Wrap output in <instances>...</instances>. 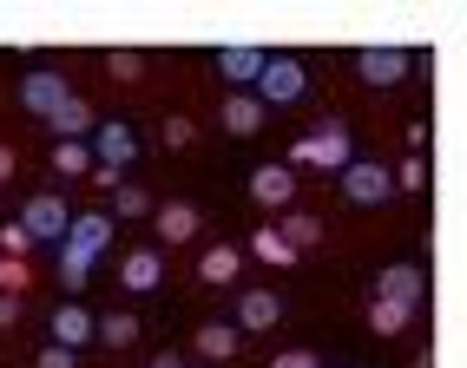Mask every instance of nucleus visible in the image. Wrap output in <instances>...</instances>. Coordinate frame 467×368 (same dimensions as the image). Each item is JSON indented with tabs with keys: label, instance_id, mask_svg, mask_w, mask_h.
I'll list each match as a JSON object with an SVG mask.
<instances>
[{
	"label": "nucleus",
	"instance_id": "obj_1",
	"mask_svg": "<svg viewBox=\"0 0 467 368\" xmlns=\"http://www.w3.org/2000/svg\"><path fill=\"white\" fill-rule=\"evenodd\" d=\"M112 250V210H86V218H73L67 243H59V283L67 290H86L92 263H99Z\"/></svg>",
	"mask_w": 467,
	"mask_h": 368
},
{
	"label": "nucleus",
	"instance_id": "obj_2",
	"mask_svg": "<svg viewBox=\"0 0 467 368\" xmlns=\"http://www.w3.org/2000/svg\"><path fill=\"white\" fill-rule=\"evenodd\" d=\"M303 92H309L303 59H290V53H270V59H264V79H257V99H264V106H296Z\"/></svg>",
	"mask_w": 467,
	"mask_h": 368
},
{
	"label": "nucleus",
	"instance_id": "obj_3",
	"mask_svg": "<svg viewBox=\"0 0 467 368\" xmlns=\"http://www.w3.org/2000/svg\"><path fill=\"white\" fill-rule=\"evenodd\" d=\"M290 165H317V171H349V132L342 126H323L290 145Z\"/></svg>",
	"mask_w": 467,
	"mask_h": 368
},
{
	"label": "nucleus",
	"instance_id": "obj_4",
	"mask_svg": "<svg viewBox=\"0 0 467 368\" xmlns=\"http://www.w3.org/2000/svg\"><path fill=\"white\" fill-rule=\"evenodd\" d=\"M20 230L34 237V243H67V230H73V210L59 204V198H26V210H20Z\"/></svg>",
	"mask_w": 467,
	"mask_h": 368
},
{
	"label": "nucleus",
	"instance_id": "obj_5",
	"mask_svg": "<svg viewBox=\"0 0 467 368\" xmlns=\"http://www.w3.org/2000/svg\"><path fill=\"white\" fill-rule=\"evenodd\" d=\"M342 198H349V204H362V210H376V204H389L395 198V178L382 171V165H349V171H342Z\"/></svg>",
	"mask_w": 467,
	"mask_h": 368
},
{
	"label": "nucleus",
	"instance_id": "obj_6",
	"mask_svg": "<svg viewBox=\"0 0 467 368\" xmlns=\"http://www.w3.org/2000/svg\"><path fill=\"white\" fill-rule=\"evenodd\" d=\"M139 151H145V145H139V132H132V126H119V118H106V126L92 132V158H99L106 171H126Z\"/></svg>",
	"mask_w": 467,
	"mask_h": 368
},
{
	"label": "nucleus",
	"instance_id": "obj_7",
	"mask_svg": "<svg viewBox=\"0 0 467 368\" xmlns=\"http://www.w3.org/2000/svg\"><path fill=\"white\" fill-rule=\"evenodd\" d=\"M67 99H73V86L59 79V73H26V79H20V106H26V112H40V118H53Z\"/></svg>",
	"mask_w": 467,
	"mask_h": 368
},
{
	"label": "nucleus",
	"instance_id": "obj_8",
	"mask_svg": "<svg viewBox=\"0 0 467 368\" xmlns=\"http://www.w3.org/2000/svg\"><path fill=\"white\" fill-rule=\"evenodd\" d=\"M356 73L368 86H401L409 79V53H395V46H362L356 53Z\"/></svg>",
	"mask_w": 467,
	"mask_h": 368
},
{
	"label": "nucleus",
	"instance_id": "obj_9",
	"mask_svg": "<svg viewBox=\"0 0 467 368\" xmlns=\"http://www.w3.org/2000/svg\"><path fill=\"white\" fill-rule=\"evenodd\" d=\"M92 335H99L92 310H79V302H59V310H53V342H59V349H73V355H79Z\"/></svg>",
	"mask_w": 467,
	"mask_h": 368
},
{
	"label": "nucleus",
	"instance_id": "obj_10",
	"mask_svg": "<svg viewBox=\"0 0 467 368\" xmlns=\"http://www.w3.org/2000/svg\"><path fill=\"white\" fill-rule=\"evenodd\" d=\"M47 126L59 132V145H92V132H99V118H92V106H86L79 92H73V99L59 106V112L47 118Z\"/></svg>",
	"mask_w": 467,
	"mask_h": 368
},
{
	"label": "nucleus",
	"instance_id": "obj_11",
	"mask_svg": "<svg viewBox=\"0 0 467 368\" xmlns=\"http://www.w3.org/2000/svg\"><path fill=\"white\" fill-rule=\"evenodd\" d=\"M421 290H428V270L421 263H389L382 270V283H376V296H389V302H421Z\"/></svg>",
	"mask_w": 467,
	"mask_h": 368
},
{
	"label": "nucleus",
	"instance_id": "obj_12",
	"mask_svg": "<svg viewBox=\"0 0 467 368\" xmlns=\"http://www.w3.org/2000/svg\"><path fill=\"white\" fill-rule=\"evenodd\" d=\"M276 322H284L276 290H244V296H237V329H276Z\"/></svg>",
	"mask_w": 467,
	"mask_h": 368
},
{
	"label": "nucleus",
	"instance_id": "obj_13",
	"mask_svg": "<svg viewBox=\"0 0 467 368\" xmlns=\"http://www.w3.org/2000/svg\"><path fill=\"white\" fill-rule=\"evenodd\" d=\"M251 198H257V204H270V210H284V204L296 198L290 165H264V171H251Z\"/></svg>",
	"mask_w": 467,
	"mask_h": 368
},
{
	"label": "nucleus",
	"instance_id": "obj_14",
	"mask_svg": "<svg viewBox=\"0 0 467 368\" xmlns=\"http://www.w3.org/2000/svg\"><path fill=\"white\" fill-rule=\"evenodd\" d=\"M264 59L270 53H257V46H217V73L237 79V86H257L264 79Z\"/></svg>",
	"mask_w": 467,
	"mask_h": 368
},
{
	"label": "nucleus",
	"instance_id": "obj_15",
	"mask_svg": "<svg viewBox=\"0 0 467 368\" xmlns=\"http://www.w3.org/2000/svg\"><path fill=\"white\" fill-rule=\"evenodd\" d=\"M224 132L257 138V132H264V99H251V92H231V99H224Z\"/></svg>",
	"mask_w": 467,
	"mask_h": 368
},
{
	"label": "nucleus",
	"instance_id": "obj_16",
	"mask_svg": "<svg viewBox=\"0 0 467 368\" xmlns=\"http://www.w3.org/2000/svg\"><path fill=\"white\" fill-rule=\"evenodd\" d=\"M159 276H165L159 250H132L126 263H119V283H126V290H159Z\"/></svg>",
	"mask_w": 467,
	"mask_h": 368
},
{
	"label": "nucleus",
	"instance_id": "obj_17",
	"mask_svg": "<svg viewBox=\"0 0 467 368\" xmlns=\"http://www.w3.org/2000/svg\"><path fill=\"white\" fill-rule=\"evenodd\" d=\"M159 237H165V243H192V237H198V210H192V204H165V210H159Z\"/></svg>",
	"mask_w": 467,
	"mask_h": 368
},
{
	"label": "nucleus",
	"instance_id": "obj_18",
	"mask_svg": "<svg viewBox=\"0 0 467 368\" xmlns=\"http://www.w3.org/2000/svg\"><path fill=\"white\" fill-rule=\"evenodd\" d=\"M251 250H257V257H264V263H276V270H290V263H296V243H290V237H284V230H276V224H270V230H257V237H251Z\"/></svg>",
	"mask_w": 467,
	"mask_h": 368
},
{
	"label": "nucleus",
	"instance_id": "obj_19",
	"mask_svg": "<svg viewBox=\"0 0 467 368\" xmlns=\"http://www.w3.org/2000/svg\"><path fill=\"white\" fill-rule=\"evenodd\" d=\"M409 302H389V296H376V302H368V322H376V335H401V329H409Z\"/></svg>",
	"mask_w": 467,
	"mask_h": 368
},
{
	"label": "nucleus",
	"instance_id": "obj_20",
	"mask_svg": "<svg viewBox=\"0 0 467 368\" xmlns=\"http://www.w3.org/2000/svg\"><path fill=\"white\" fill-rule=\"evenodd\" d=\"M198 355H211V362L237 355V329H231V322H204V329H198Z\"/></svg>",
	"mask_w": 467,
	"mask_h": 368
},
{
	"label": "nucleus",
	"instance_id": "obj_21",
	"mask_svg": "<svg viewBox=\"0 0 467 368\" xmlns=\"http://www.w3.org/2000/svg\"><path fill=\"white\" fill-rule=\"evenodd\" d=\"M99 342H106V349H132V342H139V316H126V310L106 316V322H99Z\"/></svg>",
	"mask_w": 467,
	"mask_h": 368
},
{
	"label": "nucleus",
	"instance_id": "obj_22",
	"mask_svg": "<svg viewBox=\"0 0 467 368\" xmlns=\"http://www.w3.org/2000/svg\"><path fill=\"white\" fill-rule=\"evenodd\" d=\"M53 171L59 178H86L92 171V145H53Z\"/></svg>",
	"mask_w": 467,
	"mask_h": 368
},
{
	"label": "nucleus",
	"instance_id": "obj_23",
	"mask_svg": "<svg viewBox=\"0 0 467 368\" xmlns=\"http://www.w3.org/2000/svg\"><path fill=\"white\" fill-rule=\"evenodd\" d=\"M276 230H284V237L296 243V257H303V250H309V243H317V237H323V224H317V218H309V210H290V218H284V224H276Z\"/></svg>",
	"mask_w": 467,
	"mask_h": 368
},
{
	"label": "nucleus",
	"instance_id": "obj_24",
	"mask_svg": "<svg viewBox=\"0 0 467 368\" xmlns=\"http://www.w3.org/2000/svg\"><path fill=\"white\" fill-rule=\"evenodd\" d=\"M145 210H151L145 184H119V191H112V218H145Z\"/></svg>",
	"mask_w": 467,
	"mask_h": 368
},
{
	"label": "nucleus",
	"instance_id": "obj_25",
	"mask_svg": "<svg viewBox=\"0 0 467 368\" xmlns=\"http://www.w3.org/2000/svg\"><path fill=\"white\" fill-rule=\"evenodd\" d=\"M204 283H231V276H237V250H231V243H217V250H204Z\"/></svg>",
	"mask_w": 467,
	"mask_h": 368
},
{
	"label": "nucleus",
	"instance_id": "obj_26",
	"mask_svg": "<svg viewBox=\"0 0 467 368\" xmlns=\"http://www.w3.org/2000/svg\"><path fill=\"white\" fill-rule=\"evenodd\" d=\"M106 66H112L119 79H139V73H145V59H139V53H126V46H119V53H106Z\"/></svg>",
	"mask_w": 467,
	"mask_h": 368
},
{
	"label": "nucleus",
	"instance_id": "obj_27",
	"mask_svg": "<svg viewBox=\"0 0 467 368\" xmlns=\"http://www.w3.org/2000/svg\"><path fill=\"white\" fill-rule=\"evenodd\" d=\"M0 250H7V257H20V263H26V250H34V237H26L20 224H7V230H0Z\"/></svg>",
	"mask_w": 467,
	"mask_h": 368
},
{
	"label": "nucleus",
	"instance_id": "obj_28",
	"mask_svg": "<svg viewBox=\"0 0 467 368\" xmlns=\"http://www.w3.org/2000/svg\"><path fill=\"white\" fill-rule=\"evenodd\" d=\"M421 184H428V165L409 158V165H401V178H395V191H421Z\"/></svg>",
	"mask_w": 467,
	"mask_h": 368
},
{
	"label": "nucleus",
	"instance_id": "obj_29",
	"mask_svg": "<svg viewBox=\"0 0 467 368\" xmlns=\"http://www.w3.org/2000/svg\"><path fill=\"white\" fill-rule=\"evenodd\" d=\"M270 368H323V355H309V349H284Z\"/></svg>",
	"mask_w": 467,
	"mask_h": 368
},
{
	"label": "nucleus",
	"instance_id": "obj_30",
	"mask_svg": "<svg viewBox=\"0 0 467 368\" xmlns=\"http://www.w3.org/2000/svg\"><path fill=\"white\" fill-rule=\"evenodd\" d=\"M20 283H26V263H20V257H7V263H0V290H7V296H14Z\"/></svg>",
	"mask_w": 467,
	"mask_h": 368
},
{
	"label": "nucleus",
	"instance_id": "obj_31",
	"mask_svg": "<svg viewBox=\"0 0 467 368\" xmlns=\"http://www.w3.org/2000/svg\"><path fill=\"white\" fill-rule=\"evenodd\" d=\"M40 368H73V349H59V342H47V349H40Z\"/></svg>",
	"mask_w": 467,
	"mask_h": 368
},
{
	"label": "nucleus",
	"instance_id": "obj_32",
	"mask_svg": "<svg viewBox=\"0 0 467 368\" xmlns=\"http://www.w3.org/2000/svg\"><path fill=\"white\" fill-rule=\"evenodd\" d=\"M165 145H192V118H165Z\"/></svg>",
	"mask_w": 467,
	"mask_h": 368
},
{
	"label": "nucleus",
	"instance_id": "obj_33",
	"mask_svg": "<svg viewBox=\"0 0 467 368\" xmlns=\"http://www.w3.org/2000/svg\"><path fill=\"white\" fill-rule=\"evenodd\" d=\"M0 322H20V296H7V290H0Z\"/></svg>",
	"mask_w": 467,
	"mask_h": 368
},
{
	"label": "nucleus",
	"instance_id": "obj_34",
	"mask_svg": "<svg viewBox=\"0 0 467 368\" xmlns=\"http://www.w3.org/2000/svg\"><path fill=\"white\" fill-rule=\"evenodd\" d=\"M7 178H14V151H7V145H0V184H7Z\"/></svg>",
	"mask_w": 467,
	"mask_h": 368
},
{
	"label": "nucleus",
	"instance_id": "obj_35",
	"mask_svg": "<svg viewBox=\"0 0 467 368\" xmlns=\"http://www.w3.org/2000/svg\"><path fill=\"white\" fill-rule=\"evenodd\" d=\"M151 368H178V355H165V362H151Z\"/></svg>",
	"mask_w": 467,
	"mask_h": 368
}]
</instances>
